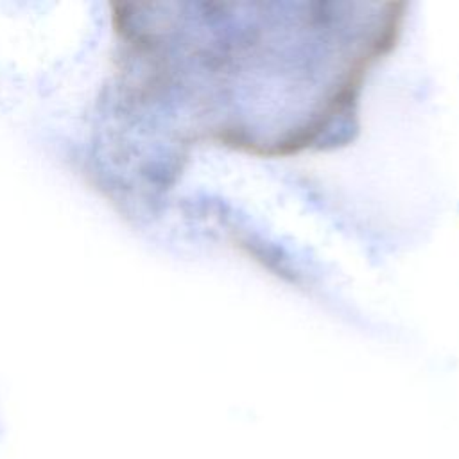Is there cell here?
Listing matches in <instances>:
<instances>
[{
	"label": "cell",
	"instance_id": "1",
	"mask_svg": "<svg viewBox=\"0 0 459 459\" xmlns=\"http://www.w3.org/2000/svg\"><path fill=\"white\" fill-rule=\"evenodd\" d=\"M6 436H8V422H6L4 416H2V411H0V447L6 442Z\"/></svg>",
	"mask_w": 459,
	"mask_h": 459
}]
</instances>
